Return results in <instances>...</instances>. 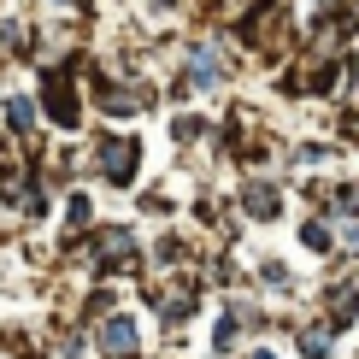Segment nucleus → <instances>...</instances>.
<instances>
[{"label":"nucleus","mask_w":359,"mask_h":359,"mask_svg":"<svg viewBox=\"0 0 359 359\" xmlns=\"http://www.w3.org/2000/svg\"><path fill=\"white\" fill-rule=\"evenodd\" d=\"M136 159H142V147L130 142V136H124V142H118V136L100 142V177H107V183H118V189L136 177Z\"/></svg>","instance_id":"f257e3e1"},{"label":"nucleus","mask_w":359,"mask_h":359,"mask_svg":"<svg viewBox=\"0 0 359 359\" xmlns=\"http://www.w3.org/2000/svg\"><path fill=\"white\" fill-rule=\"evenodd\" d=\"M41 100H48L53 124H77V88H71L65 71H48V77H41Z\"/></svg>","instance_id":"f03ea898"},{"label":"nucleus","mask_w":359,"mask_h":359,"mask_svg":"<svg viewBox=\"0 0 359 359\" xmlns=\"http://www.w3.org/2000/svg\"><path fill=\"white\" fill-rule=\"evenodd\" d=\"M95 253H100V271H130V265H136V242H130L124 230H100Z\"/></svg>","instance_id":"7ed1b4c3"},{"label":"nucleus","mask_w":359,"mask_h":359,"mask_svg":"<svg viewBox=\"0 0 359 359\" xmlns=\"http://www.w3.org/2000/svg\"><path fill=\"white\" fill-rule=\"evenodd\" d=\"M100 348H107V359H130V353H136V324H130V318H107Z\"/></svg>","instance_id":"20e7f679"},{"label":"nucleus","mask_w":359,"mask_h":359,"mask_svg":"<svg viewBox=\"0 0 359 359\" xmlns=\"http://www.w3.org/2000/svg\"><path fill=\"white\" fill-rule=\"evenodd\" d=\"M242 201H248V212H253V218H277V189L248 183V194H242Z\"/></svg>","instance_id":"39448f33"},{"label":"nucleus","mask_w":359,"mask_h":359,"mask_svg":"<svg viewBox=\"0 0 359 359\" xmlns=\"http://www.w3.org/2000/svg\"><path fill=\"white\" fill-rule=\"evenodd\" d=\"M301 353L306 359H330V336L324 330H301Z\"/></svg>","instance_id":"423d86ee"},{"label":"nucleus","mask_w":359,"mask_h":359,"mask_svg":"<svg viewBox=\"0 0 359 359\" xmlns=\"http://www.w3.org/2000/svg\"><path fill=\"white\" fill-rule=\"evenodd\" d=\"M194 83H201V88L218 83V59H212V53H194Z\"/></svg>","instance_id":"0eeeda50"},{"label":"nucleus","mask_w":359,"mask_h":359,"mask_svg":"<svg viewBox=\"0 0 359 359\" xmlns=\"http://www.w3.org/2000/svg\"><path fill=\"white\" fill-rule=\"evenodd\" d=\"M6 118H12V130H29V118H36V107H29V100H6Z\"/></svg>","instance_id":"6e6552de"},{"label":"nucleus","mask_w":359,"mask_h":359,"mask_svg":"<svg viewBox=\"0 0 359 359\" xmlns=\"http://www.w3.org/2000/svg\"><path fill=\"white\" fill-rule=\"evenodd\" d=\"M301 242H306L312 253H324V248H330V230H324V224H306V230H301Z\"/></svg>","instance_id":"1a4fd4ad"},{"label":"nucleus","mask_w":359,"mask_h":359,"mask_svg":"<svg viewBox=\"0 0 359 359\" xmlns=\"http://www.w3.org/2000/svg\"><path fill=\"white\" fill-rule=\"evenodd\" d=\"M59 6H83V0H59Z\"/></svg>","instance_id":"9d476101"},{"label":"nucleus","mask_w":359,"mask_h":359,"mask_svg":"<svg viewBox=\"0 0 359 359\" xmlns=\"http://www.w3.org/2000/svg\"><path fill=\"white\" fill-rule=\"evenodd\" d=\"M253 359H271V353H253Z\"/></svg>","instance_id":"9b49d317"}]
</instances>
